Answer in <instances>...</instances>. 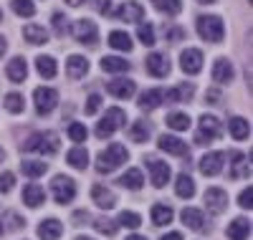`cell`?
<instances>
[{
  "mask_svg": "<svg viewBox=\"0 0 253 240\" xmlns=\"http://www.w3.org/2000/svg\"><path fill=\"white\" fill-rule=\"evenodd\" d=\"M69 137H71V142H76V144H81V142H86V126L84 124H69Z\"/></svg>",
  "mask_w": 253,
  "mask_h": 240,
  "instance_id": "45",
  "label": "cell"
},
{
  "mask_svg": "<svg viewBox=\"0 0 253 240\" xmlns=\"http://www.w3.org/2000/svg\"><path fill=\"white\" fill-rule=\"evenodd\" d=\"M66 74H69L71 79L86 76V74H89V61L84 58V56H69V58H66Z\"/></svg>",
  "mask_w": 253,
  "mask_h": 240,
  "instance_id": "24",
  "label": "cell"
},
{
  "mask_svg": "<svg viewBox=\"0 0 253 240\" xmlns=\"http://www.w3.org/2000/svg\"><path fill=\"white\" fill-rule=\"evenodd\" d=\"M33 101H36V112L38 114H51L56 104H58V91L56 89H48V86H41L33 94Z\"/></svg>",
  "mask_w": 253,
  "mask_h": 240,
  "instance_id": "8",
  "label": "cell"
},
{
  "mask_svg": "<svg viewBox=\"0 0 253 240\" xmlns=\"http://www.w3.org/2000/svg\"><path fill=\"white\" fill-rule=\"evenodd\" d=\"M13 185H15V174L13 172H3V174H0V192H3V195H8L13 190Z\"/></svg>",
  "mask_w": 253,
  "mask_h": 240,
  "instance_id": "49",
  "label": "cell"
},
{
  "mask_svg": "<svg viewBox=\"0 0 253 240\" xmlns=\"http://www.w3.org/2000/svg\"><path fill=\"white\" fill-rule=\"evenodd\" d=\"M198 3H203V5H210V3H215V0H198Z\"/></svg>",
  "mask_w": 253,
  "mask_h": 240,
  "instance_id": "59",
  "label": "cell"
},
{
  "mask_svg": "<svg viewBox=\"0 0 253 240\" xmlns=\"http://www.w3.org/2000/svg\"><path fill=\"white\" fill-rule=\"evenodd\" d=\"M66 3H69L71 8H76V5H81V3H84V0H66Z\"/></svg>",
  "mask_w": 253,
  "mask_h": 240,
  "instance_id": "57",
  "label": "cell"
},
{
  "mask_svg": "<svg viewBox=\"0 0 253 240\" xmlns=\"http://www.w3.org/2000/svg\"><path fill=\"white\" fill-rule=\"evenodd\" d=\"M160 104H165V91L162 89H150V91H144L139 96V109L142 112H152V109H157Z\"/></svg>",
  "mask_w": 253,
  "mask_h": 240,
  "instance_id": "23",
  "label": "cell"
},
{
  "mask_svg": "<svg viewBox=\"0 0 253 240\" xmlns=\"http://www.w3.org/2000/svg\"><path fill=\"white\" fill-rule=\"evenodd\" d=\"M0 18H3V10H0Z\"/></svg>",
  "mask_w": 253,
  "mask_h": 240,
  "instance_id": "63",
  "label": "cell"
},
{
  "mask_svg": "<svg viewBox=\"0 0 253 240\" xmlns=\"http://www.w3.org/2000/svg\"><path fill=\"white\" fill-rule=\"evenodd\" d=\"M20 169H23V174H28V177H41V174H46L48 164L31 160V162H23V164H20Z\"/></svg>",
  "mask_w": 253,
  "mask_h": 240,
  "instance_id": "42",
  "label": "cell"
},
{
  "mask_svg": "<svg viewBox=\"0 0 253 240\" xmlns=\"http://www.w3.org/2000/svg\"><path fill=\"white\" fill-rule=\"evenodd\" d=\"M69 164L76 167V169H86V164H89V152H86V147H74V149L69 152Z\"/></svg>",
  "mask_w": 253,
  "mask_h": 240,
  "instance_id": "35",
  "label": "cell"
},
{
  "mask_svg": "<svg viewBox=\"0 0 253 240\" xmlns=\"http://www.w3.org/2000/svg\"><path fill=\"white\" fill-rule=\"evenodd\" d=\"M152 5L165 15H177L182 10V0H152Z\"/></svg>",
  "mask_w": 253,
  "mask_h": 240,
  "instance_id": "37",
  "label": "cell"
},
{
  "mask_svg": "<svg viewBox=\"0 0 253 240\" xmlns=\"http://www.w3.org/2000/svg\"><path fill=\"white\" fill-rule=\"evenodd\" d=\"M91 200L94 205H99L101 210H112L117 205V195L109 190V187H104V185H94L91 187Z\"/></svg>",
  "mask_w": 253,
  "mask_h": 240,
  "instance_id": "15",
  "label": "cell"
},
{
  "mask_svg": "<svg viewBox=\"0 0 253 240\" xmlns=\"http://www.w3.org/2000/svg\"><path fill=\"white\" fill-rule=\"evenodd\" d=\"M198 36L208 43H220L225 36V26L220 15H200L198 18Z\"/></svg>",
  "mask_w": 253,
  "mask_h": 240,
  "instance_id": "3",
  "label": "cell"
},
{
  "mask_svg": "<svg viewBox=\"0 0 253 240\" xmlns=\"http://www.w3.org/2000/svg\"><path fill=\"white\" fill-rule=\"evenodd\" d=\"M144 63H147V74L155 76V79H165L170 74V58L165 53H150Z\"/></svg>",
  "mask_w": 253,
  "mask_h": 240,
  "instance_id": "12",
  "label": "cell"
},
{
  "mask_svg": "<svg viewBox=\"0 0 253 240\" xmlns=\"http://www.w3.org/2000/svg\"><path fill=\"white\" fill-rule=\"evenodd\" d=\"M225 235H228L230 240H246V238L251 235V223L246 220V217H236V220L228 225Z\"/></svg>",
  "mask_w": 253,
  "mask_h": 240,
  "instance_id": "26",
  "label": "cell"
},
{
  "mask_svg": "<svg viewBox=\"0 0 253 240\" xmlns=\"http://www.w3.org/2000/svg\"><path fill=\"white\" fill-rule=\"evenodd\" d=\"M228 132L233 134V139H246L251 134V124L243 117H233V119L228 121Z\"/></svg>",
  "mask_w": 253,
  "mask_h": 240,
  "instance_id": "33",
  "label": "cell"
},
{
  "mask_svg": "<svg viewBox=\"0 0 253 240\" xmlns=\"http://www.w3.org/2000/svg\"><path fill=\"white\" fill-rule=\"evenodd\" d=\"M5 51H8V40L0 36V56H5Z\"/></svg>",
  "mask_w": 253,
  "mask_h": 240,
  "instance_id": "56",
  "label": "cell"
},
{
  "mask_svg": "<svg viewBox=\"0 0 253 240\" xmlns=\"http://www.w3.org/2000/svg\"><path fill=\"white\" fill-rule=\"evenodd\" d=\"M94 228H96V233H101V235H114L119 225L112 223V220H107V217H96V220H94Z\"/></svg>",
  "mask_w": 253,
  "mask_h": 240,
  "instance_id": "44",
  "label": "cell"
},
{
  "mask_svg": "<svg viewBox=\"0 0 253 240\" xmlns=\"http://www.w3.org/2000/svg\"><path fill=\"white\" fill-rule=\"evenodd\" d=\"M23 152H36V155H56L58 152V134L56 132H36L26 139Z\"/></svg>",
  "mask_w": 253,
  "mask_h": 240,
  "instance_id": "2",
  "label": "cell"
},
{
  "mask_svg": "<svg viewBox=\"0 0 253 240\" xmlns=\"http://www.w3.org/2000/svg\"><path fill=\"white\" fill-rule=\"evenodd\" d=\"M109 46L117 48V51H126V53H129L132 51V38L126 36L124 31H112L109 33Z\"/></svg>",
  "mask_w": 253,
  "mask_h": 240,
  "instance_id": "34",
  "label": "cell"
},
{
  "mask_svg": "<svg viewBox=\"0 0 253 240\" xmlns=\"http://www.w3.org/2000/svg\"><path fill=\"white\" fill-rule=\"evenodd\" d=\"M53 31L58 33V36H63L69 31V20L63 18V13H53Z\"/></svg>",
  "mask_w": 253,
  "mask_h": 240,
  "instance_id": "50",
  "label": "cell"
},
{
  "mask_svg": "<svg viewBox=\"0 0 253 240\" xmlns=\"http://www.w3.org/2000/svg\"><path fill=\"white\" fill-rule=\"evenodd\" d=\"M137 38L144 43V46H155V28H152L150 23H147V26H139Z\"/></svg>",
  "mask_w": 253,
  "mask_h": 240,
  "instance_id": "46",
  "label": "cell"
},
{
  "mask_svg": "<svg viewBox=\"0 0 253 240\" xmlns=\"http://www.w3.org/2000/svg\"><path fill=\"white\" fill-rule=\"evenodd\" d=\"M223 164H225L223 152H208V155L200 160V172L205 174V177H215V174L223 172Z\"/></svg>",
  "mask_w": 253,
  "mask_h": 240,
  "instance_id": "11",
  "label": "cell"
},
{
  "mask_svg": "<svg viewBox=\"0 0 253 240\" xmlns=\"http://www.w3.org/2000/svg\"><path fill=\"white\" fill-rule=\"evenodd\" d=\"M238 205H241L243 210H251V207H253V190H251V187L241 192V198H238Z\"/></svg>",
  "mask_w": 253,
  "mask_h": 240,
  "instance_id": "51",
  "label": "cell"
},
{
  "mask_svg": "<svg viewBox=\"0 0 253 240\" xmlns=\"http://www.w3.org/2000/svg\"><path fill=\"white\" fill-rule=\"evenodd\" d=\"M126 240H147V238H144V235H129Z\"/></svg>",
  "mask_w": 253,
  "mask_h": 240,
  "instance_id": "58",
  "label": "cell"
},
{
  "mask_svg": "<svg viewBox=\"0 0 253 240\" xmlns=\"http://www.w3.org/2000/svg\"><path fill=\"white\" fill-rule=\"evenodd\" d=\"M223 134V126L215 117H210V114H203L200 117V129H198V134H195V144H210V142H215L218 137Z\"/></svg>",
  "mask_w": 253,
  "mask_h": 240,
  "instance_id": "6",
  "label": "cell"
},
{
  "mask_svg": "<svg viewBox=\"0 0 253 240\" xmlns=\"http://www.w3.org/2000/svg\"><path fill=\"white\" fill-rule=\"evenodd\" d=\"M129 139L132 142H147V139H150V124H147V121H134L132 126H129Z\"/></svg>",
  "mask_w": 253,
  "mask_h": 240,
  "instance_id": "39",
  "label": "cell"
},
{
  "mask_svg": "<svg viewBox=\"0 0 253 240\" xmlns=\"http://www.w3.org/2000/svg\"><path fill=\"white\" fill-rule=\"evenodd\" d=\"M5 109H8L10 114H20L26 109V99L20 96V94H15V91L13 94H5Z\"/></svg>",
  "mask_w": 253,
  "mask_h": 240,
  "instance_id": "41",
  "label": "cell"
},
{
  "mask_svg": "<svg viewBox=\"0 0 253 240\" xmlns=\"http://www.w3.org/2000/svg\"><path fill=\"white\" fill-rule=\"evenodd\" d=\"M51 195L58 205H69L76 198V182L66 174H56L53 182H51Z\"/></svg>",
  "mask_w": 253,
  "mask_h": 240,
  "instance_id": "5",
  "label": "cell"
},
{
  "mask_svg": "<svg viewBox=\"0 0 253 240\" xmlns=\"http://www.w3.org/2000/svg\"><path fill=\"white\" fill-rule=\"evenodd\" d=\"M157 144H160V149H162V152H167V155H175V157H190L187 144H185L182 139L172 137V134H162Z\"/></svg>",
  "mask_w": 253,
  "mask_h": 240,
  "instance_id": "13",
  "label": "cell"
},
{
  "mask_svg": "<svg viewBox=\"0 0 253 240\" xmlns=\"http://www.w3.org/2000/svg\"><path fill=\"white\" fill-rule=\"evenodd\" d=\"M101 69L107 74H124V71H129V63H126L124 58H119V56H104Z\"/></svg>",
  "mask_w": 253,
  "mask_h": 240,
  "instance_id": "31",
  "label": "cell"
},
{
  "mask_svg": "<svg viewBox=\"0 0 253 240\" xmlns=\"http://www.w3.org/2000/svg\"><path fill=\"white\" fill-rule=\"evenodd\" d=\"M233 76H236V71H233V63L228 58H218L213 63V81L215 83H230Z\"/></svg>",
  "mask_w": 253,
  "mask_h": 240,
  "instance_id": "17",
  "label": "cell"
},
{
  "mask_svg": "<svg viewBox=\"0 0 253 240\" xmlns=\"http://www.w3.org/2000/svg\"><path fill=\"white\" fill-rule=\"evenodd\" d=\"M165 38H167V43H177L185 38V31L177 26H165Z\"/></svg>",
  "mask_w": 253,
  "mask_h": 240,
  "instance_id": "47",
  "label": "cell"
},
{
  "mask_svg": "<svg viewBox=\"0 0 253 240\" xmlns=\"http://www.w3.org/2000/svg\"><path fill=\"white\" fill-rule=\"evenodd\" d=\"M36 69L43 79H53L58 74V66H56V58L53 56H38L36 58Z\"/></svg>",
  "mask_w": 253,
  "mask_h": 240,
  "instance_id": "30",
  "label": "cell"
},
{
  "mask_svg": "<svg viewBox=\"0 0 253 240\" xmlns=\"http://www.w3.org/2000/svg\"><path fill=\"white\" fill-rule=\"evenodd\" d=\"M119 225L129 228V230H137V228L142 225V217H139L137 212H129V210H124V212L119 215Z\"/></svg>",
  "mask_w": 253,
  "mask_h": 240,
  "instance_id": "43",
  "label": "cell"
},
{
  "mask_svg": "<svg viewBox=\"0 0 253 240\" xmlns=\"http://www.w3.org/2000/svg\"><path fill=\"white\" fill-rule=\"evenodd\" d=\"M107 91L112 96H117V99H129L137 91V83L132 79H114V81L107 83Z\"/></svg>",
  "mask_w": 253,
  "mask_h": 240,
  "instance_id": "14",
  "label": "cell"
},
{
  "mask_svg": "<svg viewBox=\"0 0 253 240\" xmlns=\"http://www.w3.org/2000/svg\"><path fill=\"white\" fill-rule=\"evenodd\" d=\"M162 240H182V233H167Z\"/></svg>",
  "mask_w": 253,
  "mask_h": 240,
  "instance_id": "55",
  "label": "cell"
},
{
  "mask_svg": "<svg viewBox=\"0 0 253 240\" xmlns=\"http://www.w3.org/2000/svg\"><path fill=\"white\" fill-rule=\"evenodd\" d=\"M117 15L124 20V23H142V18H144V8L139 3H124Z\"/></svg>",
  "mask_w": 253,
  "mask_h": 240,
  "instance_id": "22",
  "label": "cell"
},
{
  "mask_svg": "<svg viewBox=\"0 0 253 240\" xmlns=\"http://www.w3.org/2000/svg\"><path fill=\"white\" fill-rule=\"evenodd\" d=\"M0 235H3V225H0Z\"/></svg>",
  "mask_w": 253,
  "mask_h": 240,
  "instance_id": "62",
  "label": "cell"
},
{
  "mask_svg": "<svg viewBox=\"0 0 253 240\" xmlns=\"http://www.w3.org/2000/svg\"><path fill=\"white\" fill-rule=\"evenodd\" d=\"M170 164L167 162H160V160H150V180L155 187H165L167 180H170Z\"/></svg>",
  "mask_w": 253,
  "mask_h": 240,
  "instance_id": "16",
  "label": "cell"
},
{
  "mask_svg": "<svg viewBox=\"0 0 253 240\" xmlns=\"http://www.w3.org/2000/svg\"><path fill=\"white\" fill-rule=\"evenodd\" d=\"M5 223H8V228H10V230H20V228L26 225V223L20 220V217H18L15 212H5Z\"/></svg>",
  "mask_w": 253,
  "mask_h": 240,
  "instance_id": "52",
  "label": "cell"
},
{
  "mask_svg": "<svg viewBox=\"0 0 253 240\" xmlns=\"http://www.w3.org/2000/svg\"><path fill=\"white\" fill-rule=\"evenodd\" d=\"M180 69L187 74V76H195L203 71V53L198 48H187L180 53Z\"/></svg>",
  "mask_w": 253,
  "mask_h": 240,
  "instance_id": "10",
  "label": "cell"
},
{
  "mask_svg": "<svg viewBox=\"0 0 253 240\" xmlns=\"http://www.w3.org/2000/svg\"><path fill=\"white\" fill-rule=\"evenodd\" d=\"M63 233V225L61 220H56V217H48V220H43L38 225V238L41 240H58Z\"/></svg>",
  "mask_w": 253,
  "mask_h": 240,
  "instance_id": "20",
  "label": "cell"
},
{
  "mask_svg": "<svg viewBox=\"0 0 253 240\" xmlns=\"http://www.w3.org/2000/svg\"><path fill=\"white\" fill-rule=\"evenodd\" d=\"M205 207H208V212H213V215H220V212H225V207H228V192L225 190H220V187H210L208 192H205Z\"/></svg>",
  "mask_w": 253,
  "mask_h": 240,
  "instance_id": "9",
  "label": "cell"
},
{
  "mask_svg": "<svg viewBox=\"0 0 253 240\" xmlns=\"http://www.w3.org/2000/svg\"><path fill=\"white\" fill-rule=\"evenodd\" d=\"M76 240H94V238H86V235H79Z\"/></svg>",
  "mask_w": 253,
  "mask_h": 240,
  "instance_id": "60",
  "label": "cell"
},
{
  "mask_svg": "<svg viewBox=\"0 0 253 240\" xmlns=\"http://www.w3.org/2000/svg\"><path fill=\"white\" fill-rule=\"evenodd\" d=\"M23 38L31 46H43V43H48V31L38 23H31V26L23 28Z\"/></svg>",
  "mask_w": 253,
  "mask_h": 240,
  "instance_id": "21",
  "label": "cell"
},
{
  "mask_svg": "<svg viewBox=\"0 0 253 240\" xmlns=\"http://www.w3.org/2000/svg\"><path fill=\"white\" fill-rule=\"evenodd\" d=\"M126 160H129V152H126L124 144H109L107 149L99 155L96 160V169L104 174V172H114L117 167H122Z\"/></svg>",
  "mask_w": 253,
  "mask_h": 240,
  "instance_id": "1",
  "label": "cell"
},
{
  "mask_svg": "<svg viewBox=\"0 0 253 240\" xmlns=\"http://www.w3.org/2000/svg\"><path fill=\"white\" fill-rule=\"evenodd\" d=\"M251 174V164H248V157L246 155H233V169H230V177H248Z\"/></svg>",
  "mask_w": 253,
  "mask_h": 240,
  "instance_id": "36",
  "label": "cell"
},
{
  "mask_svg": "<svg viewBox=\"0 0 253 240\" xmlns=\"http://www.w3.org/2000/svg\"><path fill=\"white\" fill-rule=\"evenodd\" d=\"M205 99H208V101H213V104H215V101H220V91H215V89H210V91L205 94Z\"/></svg>",
  "mask_w": 253,
  "mask_h": 240,
  "instance_id": "54",
  "label": "cell"
},
{
  "mask_svg": "<svg viewBox=\"0 0 253 240\" xmlns=\"http://www.w3.org/2000/svg\"><path fill=\"white\" fill-rule=\"evenodd\" d=\"M150 217H152V223H155L157 228H162V225H170V223H172L175 212H172V207H170V205H162V202H157V205L152 207Z\"/></svg>",
  "mask_w": 253,
  "mask_h": 240,
  "instance_id": "28",
  "label": "cell"
},
{
  "mask_svg": "<svg viewBox=\"0 0 253 240\" xmlns=\"http://www.w3.org/2000/svg\"><path fill=\"white\" fill-rule=\"evenodd\" d=\"M5 76L13 81V83H20V81H26V76H28V63H26V58H20V56H15L10 63H8V69H5Z\"/></svg>",
  "mask_w": 253,
  "mask_h": 240,
  "instance_id": "19",
  "label": "cell"
},
{
  "mask_svg": "<svg viewBox=\"0 0 253 240\" xmlns=\"http://www.w3.org/2000/svg\"><path fill=\"white\" fill-rule=\"evenodd\" d=\"M74 38L81 43V46H96L99 40V31H96V23H91V20L81 18L74 23Z\"/></svg>",
  "mask_w": 253,
  "mask_h": 240,
  "instance_id": "7",
  "label": "cell"
},
{
  "mask_svg": "<svg viewBox=\"0 0 253 240\" xmlns=\"http://www.w3.org/2000/svg\"><path fill=\"white\" fill-rule=\"evenodd\" d=\"M175 192H177V198H182V200H190V198L195 195V182H193V177H190L187 172H182L180 177H177Z\"/></svg>",
  "mask_w": 253,
  "mask_h": 240,
  "instance_id": "29",
  "label": "cell"
},
{
  "mask_svg": "<svg viewBox=\"0 0 253 240\" xmlns=\"http://www.w3.org/2000/svg\"><path fill=\"white\" fill-rule=\"evenodd\" d=\"M43 200H46V192H43V187L41 185H26L23 187V202L28 205V207H41L43 205Z\"/></svg>",
  "mask_w": 253,
  "mask_h": 240,
  "instance_id": "25",
  "label": "cell"
},
{
  "mask_svg": "<svg viewBox=\"0 0 253 240\" xmlns=\"http://www.w3.org/2000/svg\"><path fill=\"white\" fill-rule=\"evenodd\" d=\"M84 3H89L96 13H109V3H112V0H84Z\"/></svg>",
  "mask_w": 253,
  "mask_h": 240,
  "instance_id": "53",
  "label": "cell"
},
{
  "mask_svg": "<svg viewBox=\"0 0 253 240\" xmlns=\"http://www.w3.org/2000/svg\"><path fill=\"white\" fill-rule=\"evenodd\" d=\"M3 160H5V152H3V149H0V162H3Z\"/></svg>",
  "mask_w": 253,
  "mask_h": 240,
  "instance_id": "61",
  "label": "cell"
},
{
  "mask_svg": "<svg viewBox=\"0 0 253 240\" xmlns=\"http://www.w3.org/2000/svg\"><path fill=\"white\" fill-rule=\"evenodd\" d=\"M167 126L175 129V132H185L190 126V117L182 112H172V114H167Z\"/></svg>",
  "mask_w": 253,
  "mask_h": 240,
  "instance_id": "40",
  "label": "cell"
},
{
  "mask_svg": "<svg viewBox=\"0 0 253 240\" xmlns=\"http://www.w3.org/2000/svg\"><path fill=\"white\" fill-rule=\"evenodd\" d=\"M180 217H182V223H185L190 230H195V233H203V230H205V215H203V210L185 207Z\"/></svg>",
  "mask_w": 253,
  "mask_h": 240,
  "instance_id": "18",
  "label": "cell"
},
{
  "mask_svg": "<svg viewBox=\"0 0 253 240\" xmlns=\"http://www.w3.org/2000/svg\"><path fill=\"white\" fill-rule=\"evenodd\" d=\"M10 8H13V13L20 15V18H33V15H36L33 0H10Z\"/></svg>",
  "mask_w": 253,
  "mask_h": 240,
  "instance_id": "38",
  "label": "cell"
},
{
  "mask_svg": "<svg viewBox=\"0 0 253 240\" xmlns=\"http://www.w3.org/2000/svg\"><path fill=\"white\" fill-rule=\"evenodd\" d=\"M126 124V114L122 112V109H109L107 114L101 117V121L96 124V137L99 139H107V137H112L114 132H119V129Z\"/></svg>",
  "mask_w": 253,
  "mask_h": 240,
  "instance_id": "4",
  "label": "cell"
},
{
  "mask_svg": "<svg viewBox=\"0 0 253 240\" xmlns=\"http://www.w3.org/2000/svg\"><path fill=\"white\" fill-rule=\"evenodd\" d=\"M193 96H195V86H193V83H180L177 89H172V91L165 94L167 101H190Z\"/></svg>",
  "mask_w": 253,
  "mask_h": 240,
  "instance_id": "32",
  "label": "cell"
},
{
  "mask_svg": "<svg viewBox=\"0 0 253 240\" xmlns=\"http://www.w3.org/2000/svg\"><path fill=\"white\" fill-rule=\"evenodd\" d=\"M119 185H122L124 190H139V187L144 185V174H142V169H137V167L126 169L122 177H119Z\"/></svg>",
  "mask_w": 253,
  "mask_h": 240,
  "instance_id": "27",
  "label": "cell"
},
{
  "mask_svg": "<svg viewBox=\"0 0 253 240\" xmlns=\"http://www.w3.org/2000/svg\"><path fill=\"white\" fill-rule=\"evenodd\" d=\"M101 109V96L99 94H91L89 99H86V106H84V112H86V117H91V114H96Z\"/></svg>",
  "mask_w": 253,
  "mask_h": 240,
  "instance_id": "48",
  "label": "cell"
}]
</instances>
